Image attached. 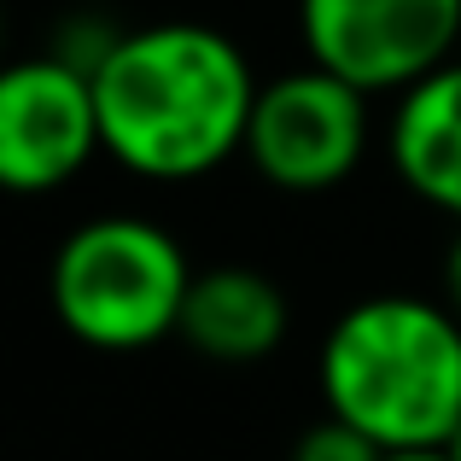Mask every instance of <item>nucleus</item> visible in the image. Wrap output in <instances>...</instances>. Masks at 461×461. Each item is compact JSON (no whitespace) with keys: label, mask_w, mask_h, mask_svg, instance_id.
Returning <instances> with one entry per match:
<instances>
[{"label":"nucleus","mask_w":461,"mask_h":461,"mask_svg":"<svg viewBox=\"0 0 461 461\" xmlns=\"http://www.w3.org/2000/svg\"><path fill=\"white\" fill-rule=\"evenodd\" d=\"M258 100L246 53L211 23H147L112 35L94 65L100 140L147 181H199L246 152Z\"/></svg>","instance_id":"f257e3e1"},{"label":"nucleus","mask_w":461,"mask_h":461,"mask_svg":"<svg viewBox=\"0 0 461 461\" xmlns=\"http://www.w3.org/2000/svg\"><path fill=\"white\" fill-rule=\"evenodd\" d=\"M315 380L385 450H444L461 427V315L415 293L362 298L327 327Z\"/></svg>","instance_id":"f03ea898"},{"label":"nucleus","mask_w":461,"mask_h":461,"mask_svg":"<svg viewBox=\"0 0 461 461\" xmlns=\"http://www.w3.org/2000/svg\"><path fill=\"white\" fill-rule=\"evenodd\" d=\"M193 263L169 228L147 216H88L53 251L47 298L70 339L94 350H147L176 339Z\"/></svg>","instance_id":"7ed1b4c3"},{"label":"nucleus","mask_w":461,"mask_h":461,"mask_svg":"<svg viewBox=\"0 0 461 461\" xmlns=\"http://www.w3.org/2000/svg\"><path fill=\"white\" fill-rule=\"evenodd\" d=\"M368 100L357 82L310 59L258 82L246 123V158L275 193H333L368 158Z\"/></svg>","instance_id":"20e7f679"},{"label":"nucleus","mask_w":461,"mask_h":461,"mask_svg":"<svg viewBox=\"0 0 461 461\" xmlns=\"http://www.w3.org/2000/svg\"><path fill=\"white\" fill-rule=\"evenodd\" d=\"M105 152L94 70L70 53H35L0 65V193L41 199L77 181Z\"/></svg>","instance_id":"39448f33"},{"label":"nucleus","mask_w":461,"mask_h":461,"mask_svg":"<svg viewBox=\"0 0 461 461\" xmlns=\"http://www.w3.org/2000/svg\"><path fill=\"white\" fill-rule=\"evenodd\" d=\"M298 35L362 94H403L456 59L461 0H298Z\"/></svg>","instance_id":"423d86ee"},{"label":"nucleus","mask_w":461,"mask_h":461,"mask_svg":"<svg viewBox=\"0 0 461 461\" xmlns=\"http://www.w3.org/2000/svg\"><path fill=\"white\" fill-rule=\"evenodd\" d=\"M293 304L286 293L251 263H216L199 269L181 304V327L176 339L193 345L204 362H263L275 345L286 339Z\"/></svg>","instance_id":"0eeeda50"},{"label":"nucleus","mask_w":461,"mask_h":461,"mask_svg":"<svg viewBox=\"0 0 461 461\" xmlns=\"http://www.w3.org/2000/svg\"><path fill=\"white\" fill-rule=\"evenodd\" d=\"M385 152L420 204L461 222V59H444L432 77L397 94Z\"/></svg>","instance_id":"6e6552de"},{"label":"nucleus","mask_w":461,"mask_h":461,"mask_svg":"<svg viewBox=\"0 0 461 461\" xmlns=\"http://www.w3.org/2000/svg\"><path fill=\"white\" fill-rule=\"evenodd\" d=\"M385 456L392 450H385L380 438H368L362 427H350L333 409H327L315 427L298 432V444H293V461H385Z\"/></svg>","instance_id":"1a4fd4ad"},{"label":"nucleus","mask_w":461,"mask_h":461,"mask_svg":"<svg viewBox=\"0 0 461 461\" xmlns=\"http://www.w3.org/2000/svg\"><path fill=\"white\" fill-rule=\"evenodd\" d=\"M444 304L461 315V228H456L450 251H444Z\"/></svg>","instance_id":"9d476101"},{"label":"nucleus","mask_w":461,"mask_h":461,"mask_svg":"<svg viewBox=\"0 0 461 461\" xmlns=\"http://www.w3.org/2000/svg\"><path fill=\"white\" fill-rule=\"evenodd\" d=\"M385 461H450V450H392Z\"/></svg>","instance_id":"9b49d317"},{"label":"nucleus","mask_w":461,"mask_h":461,"mask_svg":"<svg viewBox=\"0 0 461 461\" xmlns=\"http://www.w3.org/2000/svg\"><path fill=\"white\" fill-rule=\"evenodd\" d=\"M444 450H450V461H461V427L450 432V444H444Z\"/></svg>","instance_id":"f8f14e48"},{"label":"nucleus","mask_w":461,"mask_h":461,"mask_svg":"<svg viewBox=\"0 0 461 461\" xmlns=\"http://www.w3.org/2000/svg\"><path fill=\"white\" fill-rule=\"evenodd\" d=\"M0 53H6V0H0ZM6 65V59H0Z\"/></svg>","instance_id":"ddd939ff"}]
</instances>
